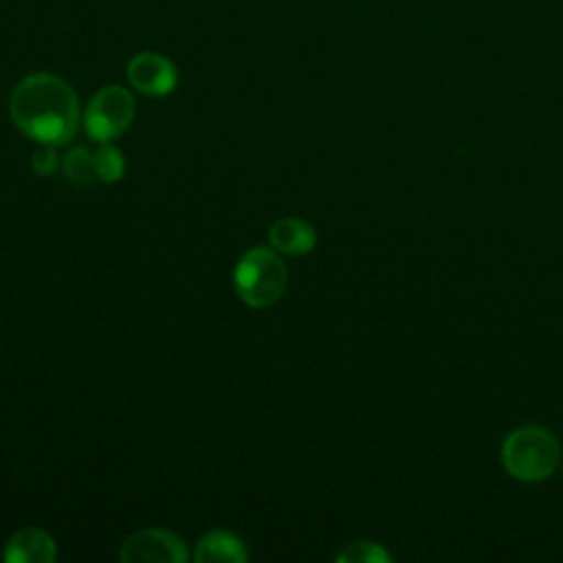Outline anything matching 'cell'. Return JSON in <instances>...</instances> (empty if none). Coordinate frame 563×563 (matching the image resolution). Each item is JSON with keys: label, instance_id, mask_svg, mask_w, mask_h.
<instances>
[{"label": "cell", "instance_id": "1", "mask_svg": "<svg viewBox=\"0 0 563 563\" xmlns=\"http://www.w3.org/2000/svg\"><path fill=\"white\" fill-rule=\"evenodd\" d=\"M15 128L40 145H66L79 128V99L68 81L51 73L22 77L9 95Z\"/></svg>", "mask_w": 563, "mask_h": 563}, {"label": "cell", "instance_id": "8", "mask_svg": "<svg viewBox=\"0 0 563 563\" xmlns=\"http://www.w3.org/2000/svg\"><path fill=\"white\" fill-rule=\"evenodd\" d=\"M268 242L275 251L286 255H306L317 244L314 227L301 218H282L271 224Z\"/></svg>", "mask_w": 563, "mask_h": 563}, {"label": "cell", "instance_id": "9", "mask_svg": "<svg viewBox=\"0 0 563 563\" xmlns=\"http://www.w3.org/2000/svg\"><path fill=\"white\" fill-rule=\"evenodd\" d=\"M194 559L205 561V563H209V561L244 563L249 559V552H246L244 541L238 534H233L229 530H213V532H207L198 541Z\"/></svg>", "mask_w": 563, "mask_h": 563}, {"label": "cell", "instance_id": "7", "mask_svg": "<svg viewBox=\"0 0 563 563\" xmlns=\"http://www.w3.org/2000/svg\"><path fill=\"white\" fill-rule=\"evenodd\" d=\"M57 556L55 539L42 528H22L4 545L2 559L11 563H53Z\"/></svg>", "mask_w": 563, "mask_h": 563}, {"label": "cell", "instance_id": "11", "mask_svg": "<svg viewBox=\"0 0 563 563\" xmlns=\"http://www.w3.org/2000/svg\"><path fill=\"white\" fill-rule=\"evenodd\" d=\"M95 169H97V178L103 183L121 180L125 174L123 154L114 145L101 143L95 152Z\"/></svg>", "mask_w": 563, "mask_h": 563}, {"label": "cell", "instance_id": "5", "mask_svg": "<svg viewBox=\"0 0 563 563\" xmlns=\"http://www.w3.org/2000/svg\"><path fill=\"white\" fill-rule=\"evenodd\" d=\"M125 563H183L187 561L185 543L169 530L163 528H145L132 532L119 552Z\"/></svg>", "mask_w": 563, "mask_h": 563}, {"label": "cell", "instance_id": "4", "mask_svg": "<svg viewBox=\"0 0 563 563\" xmlns=\"http://www.w3.org/2000/svg\"><path fill=\"white\" fill-rule=\"evenodd\" d=\"M136 103L128 88L103 86L90 97L84 110V130L92 141L110 143L132 125Z\"/></svg>", "mask_w": 563, "mask_h": 563}, {"label": "cell", "instance_id": "13", "mask_svg": "<svg viewBox=\"0 0 563 563\" xmlns=\"http://www.w3.org/2000/svg\"><path fill=\"white\" fill-rule=\"evenodd\" d=\"M31 167L37 176L42 178H48L57 172L59 167V158H57V152H55V145H40L35 152H33V158H31Z\"/></svg>", "mask_w": 563, "mask_h": 563}, {"label": "cell", "instance_id": "6", "mask_svg": "<svg viewBox=\"0 0 563 563\" xmlns=\"http://www.w3.org/2000/svg\"><path fill=\"white\" fill-rule=\"evenodd\" d=\"M125 75L130 86L147 97H165L172 95L178 86V70L174 62L161 53L143 51L134 55L128 66Z\"/></svg>", "mask_w": 563, "mask_h": 563}, {"label": "cell", "instance_id": "2", "mask_svg": "<svg viewBox=\"0 0 563 563\" xmlns=\"http://www.w3.org/2000/svg\"><path fill=\"white\" fill-rule=\"evenodd\" d=\"M288 286V268L275 249L253 246L233 268V288L251 308H268L282 299Z\"/></svg>", "mask_w": 563, "mask_h": 563}, {"label": "cell", "instance_id": "12", "mask_svg": "<svg viewBox=\"0 0 563 563\" xmlns=\"http://www.w3.org/2000/svg\"><path fill=\"white\" fill-rule=\"evenodd\" d=\"M389 552L383 550L378 543H369V541H356L350 543L345 550H341L336 554V561L343 563H380V561H389Z\"/></svg>", "mask_w": 563, "mask_h": 563}, {"label": "cell", "instance_id": "3", "mask_svg": "<svg viewBox=\"0 0 563 563\" xmlns=\"http://www.w3.org/2000/svg\"><path fill=\"white\" fill-rule=\"evenodd\" d=\"M559 442L543 427H519L501 444V464L519 482L548 479L559 466Z\"/></svg>", "mask_w": 563, "mask_h": 563}, {"label": "cell", "instance_id": "10", "mask_svg": "<svg viewBox=\"0 0 563 563\" xmlns=\"http://www.w3.org/2000/svg\"><path fill=\"white\" fill-rule=\"evenodd\" d=\"M62 172L73 185H92L99 180L95 169V154L86 147H73L62 161Z\"/></svg>", "mask_w": 563, "mask_h": 563}]
</instances>
